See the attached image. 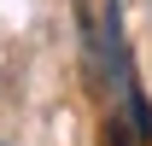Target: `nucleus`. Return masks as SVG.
Wrapping results in <instances>:
<instances>
[{
	"label": "nucleus",
	"mask_w": 152,
	"mask_h": 146,
	"mask_svg": "<svg viewBox=\"0 0 152 146\" xmlns=\"http://www.w3.org/2000/svg\"><path fill=\"white\" fill-rule=\"evenodd\" d=\"M123 99H129V117H134V128H140V134H152V105H146V93L129 82V93H123Z\"/></svg>",
	"instance_id": "nucleus-1"
},
{
	"label": "nucleus",
	"mask_w": 152,
	"mask_h": 146,
	"mask_svg": "<svg viewBox=\"0 0 152 146\" xmlns=\"http://www.w3.org/2000/svg\"><path fill=\"white\" fill-rule=\"evenodd\" d=\"M111 146H123V128H117V134H111Z\"/></svg>",
	"instance_id": "nucleus-2"
}]
</instances>
